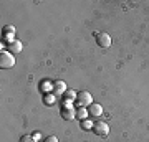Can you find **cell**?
Here are the masks:
<instances>
[{"instance_id":"obj_11","label":"cell","mask_w":149,"mask_h":142,"mask_svg":"<svg viewBox=\"0 0 149 142\" xmlns=\"http://www.w3.org/2000/svg\"><path fill=\"white\" fill-rule=\"evenodd\" d=\"M81 127L83 129H93V122L90 119H85V121H81Z\"/></svg>"},{"instance_id":"obj_5","label":"cell","mask_w":149,"mask_h":142,"mask_svg":"<svg viewBox=\"0 0 149 142\" xmlns=\"http://www.w3.org/2000/svg\"><path fill=\"white\" fill-rule=\"evenodd\" d=\"M61 117H63L65 121H70V119H74L76 117V111L71 107V104L61 107Z\"/></svg>"},{"instance_id":"obj_16","label":"cell","mask_w":149,"mask_h":142,"mask_svg":"<svg viewBox=\"0 0 149 142\" xmlns=\"http://www.w3.org/2000/svg\"><path fill=\"white\" fill-rule=\"evenodd\" d=\"M33 139H35V141H38V139H40V134H38V132H35V134H33Z\"/></svg>"},{"instance_id":"obj_10","label":"cell","mask_w":149,"mask_h":142,"mask_svg":"<svg viewBox=\"0 0 149 142\" xmlns=\"http://www.w3.org/2000/svg\"><path fill=\"white\" fill-rule=\"evenodd\" d=\"M50 89H53V84L50 83V81H42V83H40V91H45V93H47V91H50Z\"/></svg>"},{"instance_id":"obj_2","label":"cell","mask_w":149,"mask_h":142,"mask_svg":"<svg viewBox=\"0 0 149 142\" xmlns=\"http://www.w3.org/2000/svg\"><path fill=\"white\" fill-rule=\"evenodd\" d=\"M91 131L95 132L96 136L106 137L108 134H109V126H108L106 122H103V121H96L95 124H93V129H91Z\"/></svg>"},{"instance_id":"obj_13","label":"cell","mask_w":149,"mask_h":142,"mask_svg":"<svg viewBox=\"0 0 149 142\" xmlns=\"http://www.w3.org/2000/svg\"><path fill=\"white\" fill-rule=\"evenodd\" d=\"M20 142H35V139L30 136H22L20 137Z\"/></svg>"},{"instance_id":"obj_4","label":"cell","mask_w":149,"mask_h":142,"mask_svg":"<svg viewBox=\"0 0 149 142\" xmlns=\"http://www.w3.org/2000/svg\"><path fill=\"white\" fill-rule=\"evenodd\" d=\"M95 37H96V43L101 48H109V45H111V37L108 33H104V32L95 33Z\"/></svg>"},{"instance_id":"obj_6","label":"cell","mask_w":149,"mask_h":142,"mask_svg":"<svg viewBox=\"0 0 149 142\" xmlns=\"http://www.w3.org/2000/svg\"><path fill=\"white\" fill-rule=\"evenodd\" d=\"M66 93V84L63 83V81H56V83H53V94L55 96H61Z\"/></svg>"},{"instance_id":"obj_8","label":"cell","mask_w":149,"mask_h":142,"mask_svg":"<svg viewBox=\"0 0 149 142\" xmlns=\"http://www.w3.org/2000/svg\"><path fill=\"white\" fill-rule=\"evenodd\" d=\"M8 50H10V51H13V53H20L22 51V43L18 42V40H13V42L8 45Z\"/></svg>"},{"instance_id":"obj_7","label":"cell","mask_w":149,"mask_h":142,"mask_svg":"<svg viewBox=\"0 0 149 142\" xmlns=\"http://www.w3.org/2000/svg\"><path fill=\"white\" fill-rule=\"evenodd\" d=\"M88 107H90V109H88V114H90V116H101L103 114V107L100 104H95V103H93V104L91 106H88Z\"/></svg>"},{"instance_id":"obj_1","label":"cell","mask_w":149,"mask_h":142,"mask_svg":"<svg viewBox=\"0 0 149 142\" xmlns=\"http://www.w3.org/2000/svg\"><path fill=\"white\" fill-rule=\"evenodd\" d=\"M76 104L80 107H85V106H91L93 104V98L88 91H80L76 93Z\"/></svg>"},{"instance_id":"obj_14","label":"cell","mask_w":149,"mask_h":142,"mask_svg":"<svg viewBox=\"0 0 149 142\" xmlns=\"http://www.w3.org/2000/svg\"><path fill=\"white\" fill-rule=\"evenodd\" d=\"M43 142H58V139H56L55 136H48V137L43 139Z\"/></svg>"},{"instance_id":"obj_9","label":"cell","mask_w":149,"mask_h":142,"mask_svg":"<svg viewBox=\"0 0 149 142\" xmlns=\"http://www.w3.org/2000/svg\"><path fill=\"white\" fill-rule=\"evenodd\" d=\"M88 116H90V114H88V111H86L85 107H80V109L76 111V117H78L80 121H85V119H88Z\"/></svg>"},{"instance_id":"obj_3","label":"cell","mask_w":149,"mask_h":142,"mask_svg":"<svg viewBox=\"0 0 149 142\" xmlns=\"http://www.w3.org/2000/svg\"><path fill=\"white\" fill-rule=\"evenodd\" d=\"M13 63H15V60H13V56H12L8 51L0 53V66H2V68H12Z\"/></svg>"},{"instance_id":"obj_12","label":"cell","mask_w":149,"mask_h":142,"mask_svg":"<svg viewBox=\"0 0 149 142\" xmlns=\"http://www.w3.org/2000/svg\"><path fill=\"white\" fill-rule=\"evenodd\" d=\"M55 94H48V96H45V103H47L48 106H52V104H55V98H53Z\"/></svg>"},{"instance_id":"obj_15","label":"cell","mask_w":149,"mask_h":142,"mask_svg":"<svg viewBox=\"0 0 149 142\" xmlns=\"http://www.w3.org/2000/svg\"><path fill=\"white\" fill-rule=\"evenodd\" d=\"M3 32H5V33H10V35H13V26H10V25L5 26V28H3Z\"/></svg>"}]
</instances>
